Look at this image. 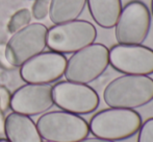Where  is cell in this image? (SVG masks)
Instances as JSON below:
<instances>
[{
    "label": "cell",
    "instance_id": "4",
    "mask_svg": "<svg viewBox=\"0 0 153 142\" xmlns=\"http://www.w3.org/2000/svg\"><path fill=\"white\" fill-rule=\"evenodd\" d=\"M108 65L109 49L101 43H93L73 53L64 75L68 81L88 85L99 78Z\"/></svg>",
    "mask_w": 153,
    "mask_h": 142
},
{
    "label": "cell",
    "instance_id": "20",
    "mask_svg": "<svg viewBox=\"0 0 153 142\" xmlns=\"http://www.w3.org/2000/svg\"><path fill=\"white\" fill-rule=\"evenodd\" d=\"M0 142H10L7 140V139H4V138H1L0 139Z\"/></svg>",
    "mask_w": 153,
    "mask_h": 142
},
{
    "label": "cell",
    "instance_id": "22",
    "mask_svg": "<svg viewBox=\"0 0 153 142\" xmlns=\"http://www.w3.org/2000/svg\"><path fill=\"white\" fill-rule=\"evenodd\" d=\"M46 142H49V141H46Z\"/></svg>",
    "mask_w": 153,
    "mask_h": 142
},
{
    "label": "cell",
    "instance_id": "10",
    "mask_svg": "<svg viewBox=\"0 0 153 142\" xmlns=\"http://www.w3.org/2000/svg\"><path fill=\"white\" fill-rule=\"evenodd\" d=\"M67 58L55 51H43L20 67V76L26 84H51L65 74Z\"/></svg>",
    "mask_w": 153,
    "mask_h": 142
},
{
    "label": "cell",
    "instance_id": "21",
    "mask_svg": "<svg viewBox=\"0 0 153 142\" xmlns=\"http://www.w3.org/2000/svg\"><path fill=\"white\" fill-rule=\"evenodd\" d=\"M151 10H152V15H153V0H151Z\"/></svg>",
    "mask_w": 153,
    "mask_h": 142
},
{
    "label": "cell",
    "instance_id": "14",
    "mask_svg": "<svg viewBox=\"0 0 153 142\" xmlns=\"http://www.w3.org/2000/svg\"><path fill=\"white\" fill-rule=\"evenodd\" d=\"M87 5V0H50L49 18L53 24L77 20Z\"/></svg>",
    "mask_w": 153,
    "mask_h": 142
},
{
    "label": "cell",
    "instance_id": "5",
    "mask_svg": "<svg viewBox=\"0 0 153 142\" xmlns=\"http://www.w3.org/2000/svg\"><path fill=\"white\" fill-rule=\"evenodd\" d=\"M48 28L42 23H31L13 34L4 45V59L12 67H21L47 47Z\"/></svg>",
    "mask_w": 153,
    "mask_h": 142
},
{
    "label": "cell",
    "instance_id": "18",
    "mask_svg": "<svg viewBox=\"0 0 153 142\" xmlns=\"http://www.w3.org/2000/svg\"><path fill=\"white\" fill-rule=\"evenodd\" d=\"M50 0H36L32 5V15L36 20H42L46 18L49 14Z\"/></svg>",
    "mask_w": 153,
    "mask_h": 142
},
{
    "label": "cell",
    "instance_id": "2",
    "mask_svg": "<svg viewBox=\"0 0 153 142\" xmlns=\"http://www.w3.org/2000/svg\"><path fill=\"white\" fill-rule=\"evenodd\" d=\"M142 123L141 114L134 110L108 108L93 116L89 128L90 133L97 138L120 141L137 134Z\"/></svg>",
    "mask_w": 153,
    "mask_h": 142
},
{
    "label": "cell",
    "instance_id": "16",
    "mask_svg": "<svg viewBox=\"0 0 153 142\" xmlns=\"http://www.w3.org/2000/svg\"><path fill=\"white\" fill-rule=\"evenodd\" d=\"M10 96L12 94L10 90L5 86H0V133L3 132L5 113L10 109Z\"/></svg>",
    "mask_w": 153,
    "mask_h": 142
},
{
    "label": "cell",
    "instance_id": "7",
    "mask_svg": "<svg viewBox=\"0 0 153 142\" xmlns=\"http://www.w3.org/2000/svg\"><path fill=\"white\" fill-rule=\"evenodd\" d=\"M151 14L140 0H132L124 7L116 24L115 36L119 44L142 45L149 35Z\"/></svg>",
    "mask_w": 153,
    "mask_h": 142
},
{
    "label": "cell",
    "instance_id": "11",
    "mask_svg": "<svg viewBox=\"0 0 153 142\" xmlns=\"http://www.w3.org/2000/svg\"><path fill=\"white\" fill-rule=\"evenodd\" d=\"M54 105L52 87L48 84H26L10 96V108L15 113L36 116L48 112Z\"/></svg>",
    "mask_w": 153,
    "mask_h": 142
},
{
    "label": "cell",
    "instance_id": "17",
    "mask_svg": "<svg viewBox=\"0 0 153 142\" xmlns=\"http://www.w3.org/2000/svg\"><path fill=\"white\" fill-rule=\"evenodd\" d=\"M137 142H153V117L143 122L139 130Z\"/></svg>",
    "mask_w": 153,
    "mask_h": 142
},
{
    "label": "cell",
    "instance_id": "6",
    "mask_svg": "<svg viewBox=\"0 0 153 142\" xmlns=\"http://www.w3.org/2000/svg\"><path fill=\"white\" fill-rule=\"evenodd\" d=\"M97 38V29L87 20H74L56 24L48 29L47 47L51 51L74 53L93 44Z\"/></svg>",
    "mask_w": 153,
    "mask_h": 142
},
{
    "label": "cell",
    "instance_id": "13",
    "mask_svg": "<svg viewBox=\"0 0 153 142\" xmlns=\"http://www.w3.org/2000/svg\"><path fill=\"white\" fill-rule=\"evenodd\" d=\"M94 21L102 28L116 26L122 12L121 0H87Z\"/></svg>",
    "mask_w": 153,
    "mask_h": 142
},
{
    "label": "cell",
    "instance_id": "8",
    "mask_svg": "<svg viewBox=\"0 0 153 142\" xmlns=\"http://www.w3.org/2000/svg\"><path fill=\"white\" fill-rule=\"evenodd\" d=\"M52 97L55 106L76 115L91 114L100 104V97L92 87L68 81H59L53 86Z\"/></svg>",
    "mask_w": 153,
    "mask_h": 142
},
{
    "label": "cell",
    "instance_id": "15",
    "mask_svg": "<svg viewBox=\"0 0 153 142\" xmlns=\"http://www.w3.org/2000/svg\"><path fill=\"white\" fill-rule=\"evenodd\" d=\"M31 13L28 8H21L17 10L14 15L10 18L7 22V31L10 34H15L16 31L22 29L23 27L30 24Z\"/></svg>",
    "mask_w": 153,
    "mask_h": 142
},
{
    "label": "cell",
    "instance_id": "3",
    "mask_svg": "<svg viewBox=\"0 0 153 142\" xmlns=\"http://www.w3.org/2000/svg\"><path fill=\"white\" fill-rule=\"evenodd\" d=\"M36 124L41 137L49 142H78L90 134L85 118L62 110L46 112Z\"/></svg>",
    "mask_w": 153,
    "mask_h": 142
},
{
    "label": "cell",
    "instance_id": "1",
    "mask_svg": "<svg viewBox=\"0 0 153 142\" xmlns=\"http://www.w3.org/2000/svg\"><path fill=\"white\" fill-rule=\"evenodd\" d=\"M103 99L111 108L133 110L144 107L153 100V78L148 75L119 76L105 87Z\"/></svg>",
    "mask_w": 153,
    "mask_h": 142
},
{
    "label": "cell",
    "instance_id": "19",
    "mask_svg": "<svg viewBox=\"0 0 153 142\" xmlns=\"http://www.w3.org/2000/svg\"><path fill=\"white\" fill-rule=\"evenodd\" d=\"M78 142H115V141H111V140H105V139H101V138H97V137H92V138H85L82 140L78 141Z\"/></svg>",
    "mask_w": 153,
    "mask_h": 142
},
{
    "label": "cell",
    "instance_id": "12",
    "mask_svg": "<svg viewBox=\"0 0 153 142\" xmlns=\"http://www.w3.org/2000/svg\"><path fill=\"white\" fill-rule=\"evenodd\" d=\"M3 133L10 142H43L36 122L29 116L15 112L5 116Z\"/></svg>",
    "mask_w": 153,
    "mask_h": 142
},
{
    "label": "cell",
    "instance_id": "9",
    "mask_svg": "<svg viewBox=\"0 0 153 142\" xmlns=\"http://www.w3.org/2000/svg\"><path fill=\"white\" fill-rule=\"evenodd\" d=\"M109 65L124 74L153 73V49L144 45L117 44L109 49Z\"/></svg>",
    "mask_w": 153,
    "mask_h": 142
}]
</instances>
